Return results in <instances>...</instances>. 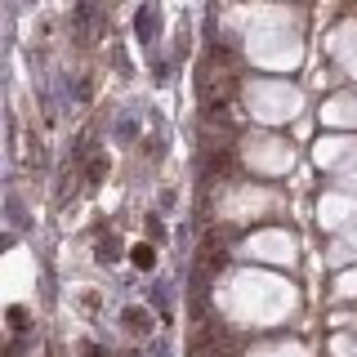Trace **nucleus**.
<instances>
[{
  "instance_id": "2",
  "label": "nucleus",
  "mask_w": 357,
  "mask_h": 357,
  "mask_svg": "<svg viewBox=\"0 0 357 357\" xmlns=\"http://www.w3.org/2000/svg\"><path fill=\"white\" fill-rule=\"evenodd\" d=\"M126 331H130V335H148V331H152V317H148L143 308H130V312H126Z\"/></svg>"
},
{
  "instance_id": "1",
  "label": "nucleus",
  "mask_w": 357,
  "mask_h": 357,
  "mask_svg": "<svg viewBox=\"0 0 357 357\" xmlns=\"http://www.w3.org/2000/svg\"><path fill=\"white\" fill-rule=\"evenodd\" d=\"M223 259H228V245H223V241H215V237L201 241V273H210V268H223Z\"/></svg>"
},
{
  "instance_id": "3",
  "label": "nucleus",
  "mask_w": 357,
  "mask_h": 357,
  "mask_svg": "<svg viewBox=\"0 0 357 357\" xmlns=\"http://www.w3.org/2000/svg\"><path fill=\"white\" fill-rule=\"evenodd\" d=\"M152 259H156L152 245H134V264H139V268H152Z\"/></svg>"
},
{
  "instance_id": "4",
  "label": "nucleus",
  "mask_w": 357,
  "mask_h": 357,
  "mask_svg": "<svg viewBox=\"0 0 357 357\" xmlns=\"http://www.w3.org/2000/svg\"><path fill=\"white\" fill-rule=\"evenodd\" d=\"M85 357H103V349H94V344H85Z\"/></svg>"
}]
</instances>
